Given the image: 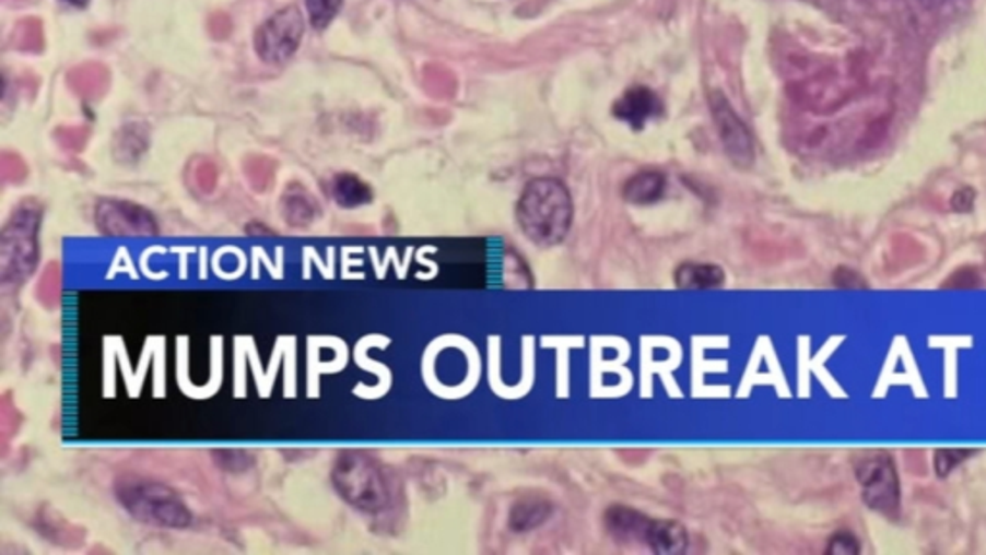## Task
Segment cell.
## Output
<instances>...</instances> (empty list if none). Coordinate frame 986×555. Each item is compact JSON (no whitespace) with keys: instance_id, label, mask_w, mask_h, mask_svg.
I'll list each match as a JSON object with an SVG mask.
<instances>
[{"instance_id":"cell-22","label":"cell","mask_w":986,"mask_h":555,"mask_svg":"<svg viewBox=\"0 0 986 555\" xmlns=\"http://www.w3.org/2000/svg\"><path fill=\"white\" fill-rule=\"evenodd\" d=\"M68 2L73 4V7H85L87 4V0H68Z\"/></svg>"},{"instance_id":"cell-15","label":"cell","mask_w":986,"mask_h":555,"mask_svg":"<svg viewBox=\"0 0 986 555\" xmlns=\"http://www.w3.org/2000/svg\"><path fill=\"white\" fill-rule=\"evenodd\" d=\"M332 193L336 203L345 206V209H355V206L373 201L371 188L363 180H359L356 176H351V174H341L333 180Z\"/></svg>"},{"instance_id":"cell-6","label":"cell","mask_w":986,"mask_h":555,"mask_svg":"<svg viewBox=\"0 0 986 555\" xmlns=\"http://www.w3.org/2000/svg\"><path fill=\"white\" fill-rule=\"evenodd\" d=\"M305 32V22L297 7H287L260 25L255 35V47L259 57L268 64H280L300 49Z\"/></svg>"},{"instance_id":"cell-9","label":"cell","mask_w":986,"mask_h":555,"mask_svg":"<svg viewBox=\"0 0 986 555\" xmlns=\"http://www.w3.org/2000/svg\"><path fill=\"white\" fill-rule=\"evenodd\" d=\"M664 113L661 98L644 85L631 87L614 103L613 115L634 130H642L652 118Z\"/></svg>"},{"instance_id":"cell-4","label":"cell","mask_w":986,"mask_h":555,"mask_svg":"<svg viewBox=\"0 0 986 555\" xmlns=\"http://www.w3.org/2000/svg\"><path fill=\"white\" fill-rule=\"evenodd\" d=\"M39 209L24 204L12 216L2 234V280L9 284L24 282L37 262V226Z\"/></svg>"},{"instance_id":"cell-14","label":"cell","mask_w":986,"mask_h":555,"mask_svg":"<svg viewBox=\"0 0 986 555\" xmlns=\"http://www.w3.org/2000/svg\"><path fill=\"white\" fill-rule=\"evenodd\" d=\"M551 506L545 499L525 498L520 499L515 507L510 509L509 524L513 531L526 532L538 529L540 524L545 523L550 519Z\"/></svg>"},{"instance_id":"cell-3","label":"cell","mask_w":986,"mask_h":555,"mask_svg":"<svg viewBox=\"0 0 986 555\" xmlns=\"http://www.w3.org/2000/svg\"><path fill=\"white\" fill-rule=\"evenodd\" d=\"M332 481L341 498L361 511L378 513L388 506L386 474L363 451H343L333 465Z\"/></svg>"},{"instance_id":"cell-19","label":"cell","mask_w":986,"mask_h":555,"mask_svg":"<svg viewBox=\"0 0 986 555\" xmlns=\"http://www.w3.org/2000/svg\"><path fill=\"white\" fill-rule=\"evenodd\" d=\"M971 456H973V451L970 449H940L935 453L938 476H947L954 467L962 463L963 459L971 458Z\"/></svg>"},{"instance_id":"cell-2","label":"cell","mask_w":986,"mask_h":555,"mask_svg":"<svg viewBox=\"0 0 986 555\" xmlns=\"http://www.w3.org/2000/svg\"><path fill=\"white\" fill-rule=\"evenodd\" d=\"M114 492L124 509L141 523L161 529H186L191 523L186 504L166 484L141 476H121Z\"/></svg>"},{"instance_id":"cell-12","label":"cell","mask_w":986,"mask_h":555,"mask_svg":"<svg viewBox=\"0 0 986 555\" xmlns=\"http://www.w3.org/2000/svg\"><path fill=\"white\" fill-rule=\"evenodd\" d=\"M665 186L667 181L661 172H638L624 184L623 197L632 204H652L664 197Z\"/></svg>"},{"instance_id":"cell-21","label":"cell","mask_w":986,"mask_h":555,"mask_svg":"<svg viewBox=\"0 0 986 555\" xmlns=\"http://www.w3.org/2000/svg\"><path fill=\"white\" fill-rule=\"evenodd\" d=\"M973 197H975V193H973L971 189H962V191H958V193H955L954 196V199H952V201H954V203L952 204H954L955 211H962V213L970 211L971 206H973Z\"/></svg>"},{"instance_id":"cell-18","label":"cell","mask_w":986,"mask_h":555,"mask_svg":"<svg viewBox=\"0 0 986 555\" xmlns=\"http://www.w3.org/2000/svg\"><path fill=\"white\" fill-rule=\"evenodd\" d=\"M214 459L219 461V465L222 467V469L232 471V473L245 471V469H249L253 463L251 453H247V451H243V449H224V451H216V453H214Z\"/></svg>"},{"instance_id":"cell-16","label":"cell","mask_w":986,"mask_h":555,"mask_svg":"<svg viewBox=\"0 0 986 555\" xmlns=\"http://www.w3.org/2000/svg\"><path fill=\"white\" fill-rule=\"evenodd\" d=\"M283 216L290 226H308L316 216V203L303 189L292 188L283 196Z\"/></svg>"},{"instance_id":"cell-1","label":"cell","mask_w":986,"mask_h":555,"mask_svg":"<svg viewBox=\"0 0 986 555\" xmlns=\"http://www.w3.org/2000/svg\"><path fill=\"white\" fill-rule=\"evenodd\" d=\"M517 221L536 246L561 244L573 224V199L565 184L555 178L530 181L518 199Z\"/></svg>"},{"instance_id":"cell-10","label":"cell","mask_w":986,"mask_h":555,"mask_svg":"<svg viewBox=\"0 0 986 555\" xmlns=\"http://www.w3.org/2000/svg\"><path fill=\"white\" fill-rule=\"evenodd\" d=\"M652 519H647L646 515L634 511L631 507L613 506L607 509L606 524L607 531L613 534L617 540H646V532L649 529Z\"/></svg>"},{"instance_id":"cell-8","label":"cell","mask_w":986,"mask_h":555,"mask_svg":"<svg viewBox=\"0 0 986 555\" xmlns=\"http://www.w3.org/2000/svg\"><path fill=\"white\" fill-rule=\"evenodd\" d=\"M97 224L106 236H153L159 232L153 214L143 206L116 199L98 203Z\"/></svg>"},{"instance_id":"cell-20","label":"cell","mask_w":986,"mask_h":555,"mask_svg":"<svg viewBox=\"0 0 986 555\" xmlns=\"http://www.w3.org/2000/svg\"><path fill=\"white\" fill-rule=\"evenodd\" d=\"M826 554H859V544H857L856 536L849 534V532H838V534H834L831 542H829V547H826Z\"/></svg>"},{"instance_id":"cell-5","label":"cell","mask_w":986,"mask_h":555,"mask_svg":"<svg viewBox=\"0 0 986 555\" xmlns=\"http://www.w3.org/2000/svg\"><path fill=\"white\" fill-rule=\"evenodd\" d=\"M856 474L867 506L887 517H894L900 509V482L889 453L867 451L856 461Z\"/></svg>"},{"instance_id":"cell-13","label":"cell","mask_w":986,"mask_h":555,"mask_svg":"<svg viewBox=\"0 0 986 555\" xmlns=\"http://www.w3.org/2000/svg\"><path fill=\"white\" fill-rule=\"evenodd\" d=\"M674 282L680 290H709V287L723 286L725 272L717 264L686 262L677 270Z\"/></svg>"},{"instance_id":"cell-17","label":"cell","mask_w":986,"mask_h":555,"mask_svg":"<svg viewBox=\"0 0 986 555\" xmlns=\"http://www.w3.org/2000/svg\"><path fill=\"white\" fill-rule=\"evenodd\" d=\"M307 9L316 29H324L340 12L341 0H307Z\"/></svg>"},{"instance_id":"cell-11","label":"cell","mask_w":986,"mask_h":555,"mask_svg":"<svg viewBox=\"0 0 986 555\" xmlns=\"http://www.w3.org/2000/svg\"><path fill=\"white\" fill-rule=\"evenodd\" d=\"M644 542L657 554H682V552H686L688 532L677 521H654L652 519Z\"/></svg>"},{"instance_id":"cell-7","label":"cell","mask_w":986,"mask_h":555,"mask_svg":"<svg viewBox=\"0 0 986 555\" xmlns=\"http://www.w3.org/2000/svg\"><path fill=\"white\" fill-rule=\"evenodd\" d=\"M709 108H712L713 122L719 131L720 143H723L728 158L738 168L752 166L753 158H755L752 133L746 128L742 118L736 115L728 98L720 91H713L709 95Z\"/></svg>"}]
</instances>
